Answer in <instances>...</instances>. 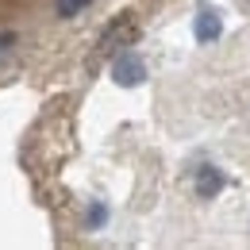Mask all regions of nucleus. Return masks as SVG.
Instances as JSON below:
<instances>
[{
    "instance_id": "obj_8",
    "label": "nucleus",
    "mask_w": 250,
    "mask_h": 250,
    "mask_svg": "<svg viewBox=\"0 0 250 250\" xmlns=\"http://www.w3.org/2000/svg\"><path fill=\"white\" fill-rule=\"evenodd\" d=\"M104 216H108V212H104L100 204H93V212H89V227H100V223H104Z\"/></svg>"
},
{
    "instance_id": "obj_2",
    "label": "nucleus",
    "mask_w": 250,
    "mask_h": 250,
    "mask_svg": "<svg viewBox=\"0 0 250 250\" xmlns=\"http://www.w3.org/2000/svg\"><path fill=\"white\" fill-rule=\"evenodd\" d=\"M131 42H135V20H131V12H124L108 31L100 35V50H104V54H120Z\"/></svg>"
},
{
    "instance_id": "obj_6",
    "label": "nucleus",
    "mask_w": 250,
    "mask_h": 250,
    "mask_svg": "<svg viewBox=\"0 0 250 250\" xmlns=\"http://www.w3.org/2000/svg\"><path fill=\"white\" fill-rule=\"evenodd\" d=\"M54 4H58V16H62V20H73V16L85 12L93 0H54Z\"/></svg>"
},
{
    "instance_id": "obj_4",
    "label": "nucleus",
    "mask_w": 250,
    "mask_h": 250,
    "mask_svg": "<svg viewBox=\"0 0 250 250\" xmlns=\"http://www.w3.org/2000/svg\"><path fill=\"white\" fill-rule=\"evenodd\" d=\"M219 188H223V173H219L216 166H200V173H196V196L200 200H212Z\"/></svg>"
},
{
    "instance_id": "obj_1",
    "label": "nucleus",
    "mask_w": 250,
    "mask_h": 250,
    "mask_svg": "<svg viewBox=\"0 0 250 250\" xmlns=\"http://www.w3.org/2000/svg\"><path fill=\"white\" fill-rule=\"evenodd\" d=\"M35 146H42V169H58L69 150H73V124L65 112H46L42 124H39V135H35Z\"/></svg>"
},
{
    "instance_id": "obj_7",
    "label": "nucleus",
    "mask_w": 250,
    "mask_h": 250,
    "mask_svg": "<svg viewBox=\"0 0 250 250\" xmlns=\"http://www.w3.org/2000/svg\"><path fill=\"white\" fill-rule=\"evenodd\" d=\"M12 46H16V35H12V31H0V62L12 54Z\"/></svg>"
},
{
    "instance_id": "obj_9",
    "label": "nucleus",
    "mask_w": 250,
    "mask_h": 250,
    "mask_svg": "<svg viewBox=\"0 0 250 250\" xmlns=\"http://www.w3.org/2000/svg\"><path fill=\"white\" fill-rule=\"evenodd\" d=\"M239 4H243V12H247V16H250V0H239Z\"/></svg>"
},
{
    "instance_id": "obj_3",
    "label": "nucleus",
    "mask_w": 250,
    "mask_h": 250,
    "mask_svg": "<svg viewBox=\"0 0 250 250\" xmlns=\"http://www.w3.org/2000/svg\"><path fill=\"white\" fill-rule=\"evenodd\" d=\"M143 62L131 54V50H120L116 54V62H112V77H116V85H139L143 81Z\"/></svg>"
},
{
    "instance_id": "obj_5",
    "label": "nucleus",
    "mask_w": 250,
    "mask_h": 250,
    "mask_svg": "<svg viewBox=\"0 0 250 250\" xmlns=\"http://www.w3.org/2000/svg\"><path fill=\"white\" fill-rule=\"evenodd\" d=\"M196 39L200 42H216L219 39V16L216 12H200L196 16Z\"/></svg>"
}]
</instances>
